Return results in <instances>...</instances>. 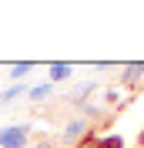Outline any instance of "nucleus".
Returning <instances> with one entry per match:
<instances>
[{"label":"nucleus","instance_id":"7ed1b4c3","mask_svg":"<svg viewBox=\"0 0 144 148\" xmlns=\"http://www.w3.org/2000/svg\"><path fill=\"white\" fill-rule=\"evenodd\" d=\"M141 77H144V61H134V64H127L124 71H121V77H117V81L124 84V88H137V84H141Z\"/></svg>","mask_w":144,"mask_h":148},{"label":"nucleus","instance_id":"f257e3e1","mask_svg":"<svg viewBox=\"0 0 144 148\" xmlns=\"http://www.w3.org/2000/svg\"><path fill=\"white\" fill-rule=\"evenodd\" d=\"M30 138L27 125H10V128H0V148H24Z\"/></svg>","mask_w":144,"mask_h":148},{"label":"nucleus","instance_id":"1a4fd4ad","mask_svg":"<svg viewBox=\"0 0 144 148\" xmlns=\"http://www.w3.org/2000/svg\"><path fill=\"white\" fill-rule=\"evenodd\" d=\"M90 91H94V81H90V84H81V88H77V91H74V98H71V101L77 104V108H81V101H84V98H87Z\"/></svg>","mask_w":144,"mask_h":148},{"label":"nucleus","instance_id":"6e6552de","mask_svg":"<svg viewBox=\"0 0 144 148\" xmlns=\"http://www.w3.org/2000/svg\"><path fill=\"white\" fill-rule=\"evenodd\" d=\"M101 148H124V138H121V135H104V138H101Z\"/></svg>","mask_w":144,"mask_h":148},{"label":"nucleus","instance_id":"f03ea898","mask_svg":"<svg viewBox=\"0 0 144 148\" xmlns=\"http://www.w3.org/2000/svg\"><path fill=\"white\" fill-rule=\"evenodd\" d=\"M90 131H97V128H94L87 118H74V121H67V125H64V141L74 148L77 141L84 138V135H90Z\"/></svg>","mask_w":144,"mask_h":148},{"label":"nucleus","instance_id":"9b49d317","mask_svg":"<svg viewBox=\"0 0 144 148\" xmlns=\"http://www.w3.org/2000/svg\"><path fill=\"white\" fill-rule=\"evenodd\" d=\"M34 148H57V141L54 138H40V141H34Z\"/></svg>","mask_w":144,"mask_h":148},{"label":"nucleus","instance_id":"f8f14e48","mask_svg":"<svg viewBox=\"0 0 144 148\" xmlns=\"http://www.w3.org/2000/svg\"><path fill=\"white\" fill-rule=\"evenodd\" d=\"M137 148H144V128H141V135H137Z\"/></svg>","mask_w":144,"mask_h":148},{"label":"nucleus","instance_id":"423d86ee","mask_svg":"<svg viewBox=\"0 0 144 148\" xmlns=\"http://www.w3.org/2000/svg\"><path fill=\"white\" fill-rule=\"evenodd\" d=\"M24 94V84H10L7 91H0V104H10L14 98H20Z\"/></svg>","mask_w":144,"mask_h":148},{"label":"nucleus","instance_id":"9d476101","mask_svg":"<svg viewBox=\"0 0 144 148\" xmlns=\"http://www.w3.org/2000/svg\"><path fill=\"white\" fill-rule=\"evenodd\" d=\"M74 148H101V138H97V135H94V131H90V135H84V138L77 141V145H74Z\"/></svg>","mask_w":144,"mask_h":148},{"label":"nucleus","instance_id":"39448f33","mask_svg":"<svg viewBox=\"0 0 144 148\" xmlns=\"http://www.w3.org/2000/svg\"><path fill=\"white\" fill-rule=\"evenodd\" d=\"M50 91H54V84H37V88H30V91H27V98H30V101H47V98H50Z\"/></svg>","mask_w":144,"mask_h":148},{"label":"nucleus","instance_id":"20e7f679","mask_svg":"<svg viewBox=\"0 0 144 148\" xmlns=\"http://www.w3.org/2000/svg\"><path fill=\"white\" fill-rule=\"evenodd\" d=\"M71 71H74L71 64H60V61H54V64H50V84L67 81V77H71Z\"/></svg>","mask_w":144,"mask_h":148},{"label":"nucleus","instance_id":"0eeeda50","mask_svg":"<svg viewBox=\"0 0 144 148\" xmlns=\"http://www.w3.org/2000/svg\"><path fill=\"white\" fill-rule=\"evenodd\" d=\"M30 71H34V64H30V61H20V64L10 67V77H17V81H20V77H24V74H30Z\"/></svg>","mask_w":144,"mask_h":148}]
</instances>
